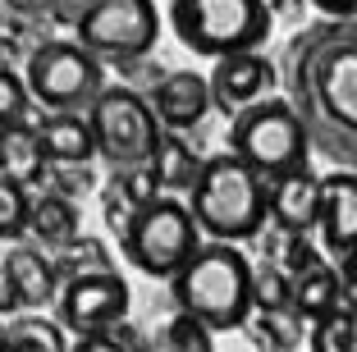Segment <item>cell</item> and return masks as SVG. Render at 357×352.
Listing matches in <instances>:
<instances>
[{
    "instance_id": "4316f807",
    "label": "cell",
    "mask_w": 357,
    "mask_h": 352,
    "mask_svg": "<svg viewBox=\"0 0 357 352\" xmlns=\"http://www.w3.org/2000/svg\"><path fill=\"white\" fill-rule=\"evenodd\" d=\"M252 311H294V280L275 261L252 266Z\"/></svg>"
},
{
    "instance_id": "d4e9b609",
    "label": "cell",
    "mask_w": 357,
    "mask_h": 352,
    "mask_svg": "<svg viewBox=\"0 0 357 352\" xmlns=\"http://www.w3.org/2000/svg\"><path fill=\"white\" fill-rule=\"evenodd\" d=\"M307 348L312 352H357V307H335L330 316L312 321L307 334Z\"/></svg>"
},
{
    "instance_id": "9c48e42d",
    "label": "cell",
    "mask_w": 357,
    "mask_h": 352,
    "mask_svg": "<svg viewBox=\"0 0 357 352\" xmlns=\"http://www.w3.org/2000/svg\"><path fill=\"white\" fill-rule=\"evenodd\" d=\"M160 37V14L151 0H87L74 42L96 60H142Z\"/></svg>"
},
{
    "instance_id": "52a82bcc",
    "label": "cell",
    "mask_w": 357,
    "mask_h": 352,
    "mask_svg": "<svg viewBox=\"0 0 357 352\" xmlns=\"http://www.w3.org/2000/svg\"><path fill=\"white\" fill-rule=\"evenodd\" d=\"M23 83H28L37 110L46 114H83L105 87V69L92 51L78 42L51 37L23 60Z\"/></svg>"
},
{
    "instance_id": "603a6c76",
    "label": "cell",
    "mask_w": 357,
    "mask_h": 352,
    "mask_svg": "<svg viewBox=\"0 0 357 352\" xmlns=\"http://www.w3.org/2000/svg\"><path fill=\"white\" fill-rule=\"evenodd\" d=\"M55 261V275L64 280H83V275H110L115 270V257H110V247H105L96 234H78V238H69L64 247L51 252Z\"/></svg>"
},
{
    "instance_id": "836d02e7",
    "label": "cell",
    "mask_w": 357,
    "mask_h": 352,
    "mask_svg": "<svg viewBox=\"0 0 357 352\" xmlns=\"http://www.w3.org/2000/svg\"><path fill=\"white\" fill-rule=\"evenodd\" d=\"M335 270H339V280H344V298H348V307H357V247H353V252H344Z\"/></svg>"
},
{
    "instance_id": "ac0fdd59",
    "label": "cell",
    "mask_w": 357,
    "mask_h": 352,
    "mask_svg": "<svg viewBox=\"0 0 357 352\" xmlns=\"http://www.w3.org/2000/svg\"><path fill=\"white\" fill-rule=\"evenodd\" d=\"M206 155L188 142V133H160V146L151 155V174H156V188L165 197H178V192H192Z\"/></svg>"
},
{
    "instance_id": "4fadbf2b",
    "label": "cell",
    "mask_w": 357,
    "mask_h": 352,
    "mask_svg": "<svg viewBox=\"0 0 357 352\" xmlns=\"http://www.w3.org/2000/svg\"><path fill=\"white\" fill-rule=\"evenodd\" d=\"M266 206L271 224L284 234H312L321 224V174L294 169V174L266 178Z\"/></svg>"
},
{
    "instance_id": "8fae6325",
    "label": "cell",
    "mask_w": 357,
    "mask_h": 352,
    "mask_svg": "<svg viewBox=\"0 0 357 352\" xmlns=\"http://www.w3.org/2000/svg\"><path fill=\"white\" fill-rule=\"evenodd\" d=\"M206 83H211V105H215V110L238 114V110H248V105L275 96L280 69H275L261 51H238V55L215 60V69H211Z\"/></svg>"
},
{
    "instance_id": "5bb4252c",
    "label": "cell",
    "mask_w": 357,
    "mask_h": 352,
    "mask_svg": "<svg viewBox=\"0 0 357 352\" xmlns=\"http://www.w3.org/2000/svg\"><path fill=\"white\" fill-rule=\"evenodd\" d=\"M321 243L326 252L344 257L357 247V174L335 169L321 178Z\"/></svg>"
},
{
    "instance_id": "7c38bea8",
    "label": "cell",
    "mask_w": 357,
    "mask_h": 352,
    "mask_svg": "<svg viewBox=\"0 0 357 352\" xmlns=\"http://www.w3.org/2000/svg\"><path fill=\"white\" fill-rule=\"evenodd\" d=\"M142 96H147L151 114H156V124L165 128V133H192V128L215 110V105H211V83L192 69L160 73L156 83H151V92H142Z\"/></svg>"
},
{
    "instance_id": "cb8c5ba5",
    "label": "cell",
    "mask_w": 357,
    "mask_h": 352,
    "mask_svg": "<svg viewBox=\"0 0 357 352\" xmlns=\"http://www.w3.org/2000/svg\"><path fill=\"white\" fill-rule=\"evenodd\" d=\"M303 325L307 321H298L294 311H252V316L243 321V334H248L261 352H298Z\"/></svg>"
},
{
    "instance_id": "277c9868",
    "label": "cell",
    "mask_w": 357,
    "mask_h": 352,
    "mask_svg": "<svg viewBox=\"0 0 357 352\" xmlns=\"http://www.w3.org/2000/svg\"><path fill=\"white\" fill-rule=\"evenodd\" d=\"M178 42L202 60L261 51L271 37V0H174L169 5Z\"/></svg>"
},
{
    "instance_id": "6da1fadb",
    "label": "cell",
    "mask_w": 357,
    "mask_h": 352,
    "mask_svg": "<svg viewBox=\"0 0 357 352\" xmlns=\"http://www.w3.org/2000/svg\"><path fill=\"white\" fill-rule=\"evenodd\" d=\"M280 83L312 151L357 174V19H321L303 28L284 51Z\"/></svg>"
},
{
    "instance_id": "83f0119b",
    "label": "cell",
    "mask_w": 357,
    "mask_h": 352,
    "mask_svg": "<svg viewBox=\"0 0 357 352\" xmlns=\"http://www.w3.org/2000/svg\"><path fill=\"white\" fill-rule=\"evenodd\" d=\"M275 266L289 275V280H298V275H307V270L326 266V252L316 247L307 234H284V229H275Z\"/></svg>"
},
{
    "instance_id": "d6986e66",
    "label": "cell",
    "mask_w": 357,
    "mask_h": 352,
    "mask_svg": "<svg viewBox=\"0 0 357 352\" xmlns=\"http://www.w3.org/2000/svg\"><path fill=\"white\" fill-rule=\"evenodd\" d=\"M28 234L37 247L55 252L64 247L69 238H78V201L69 197H55V192H32V206H28Z\"/></svg>"
},
{
    "instance_id": "5b68a950",
    "label": "cell",
    "mask_w": 357,
    "mask_h": 352,
    "mask_svg": "<svg viewBox=\"0 0 357 352\" xmlns=\"http://www.w3.org/2000/svg\"><path fill=\"white\" fill-rule=\"evenodd\" d=\"M229 151L238 155L248 169H257L261 178L294 174V169H307V160H312L307 128H303V119L294 114V105L284 101V96H266V101H257V105L234 114Z\"/></svg>"
},
{
    "instance_id": "e575fe53",
    "label": "cell",
    "mask_w": 357,
    "mask_h": 352,
    "mask_svg": "<svg viewBox=\"0 0 357 352\" xmlns=\"http://www.w3.org/2000/svg\"><path fill=\"white\" fill-rule=\"evenodd\" d=\"M326 19H357V0H312Z\"/></svg>"
},
{
    "instance_id": "2e32d148",
    "label": "cell",
    "mask_w": 357,
    "mask_h": 352,
    "mask_svg": "<svg viewBox=\"0 0 357 352\" xmlns=\"http://www.w3.org/2000/svg\"><path fill=\"white\" fill-rule=\"evenodd\" d=\"M32 128H37L46 160H55V165H92L96 160V137L87 114H42Z\"/></svg>"
},
{
    "instance_id": "4dcf8cb0",
    "label": "cell",
    "mask_w": 357,
    "mask_h": 352,
    "mask_svg": "<svg viewBox=\"0 0 357 352\" xmlns=\"http://www.w3.org/2000/svg\"><path fill=\"white\" fill-rule=\"evenodd\" d=\"M32 114H37V101H32L23 73L5 64L0 69V128L5 124H32Z\"/></svg>"
},
{
    "instance_id": "484cf974",
    "label": "cell",
    "mask_w": 357,
    "mask_h": 352,
    "mask_svg": "<svg viewBox=\"0 0 357 352\" xmlns=\"http://www.w3.org/2000/svg\"><path fill=\"white\" fill-rule=\"evenodd\" d=\"M151 352H215V339L202 321H192L188 311H174V321L151 339Z\"/></svg>"
},
{
    "instance_id": "44dd1931",
    "label": "cell",
    "mask_w": 357,
    "mask_h": 352,
    "mask_svg": "<svg viewBox=\"0 0 357 352\" xmlns=\"http://www.w3.org/2000/svg\"><path fill=\"white\" fill-rule=\"evenodd\" d=\"M0 352H69V339L46 311H19L0 325Z\"/></svg>"
},
{
    "instance_id": "30bf717a",
    "label": "cell",
    "mask_w": 357,
    "mask_h": 352,
    "mask_svg": "<svg viewBox=\"0 0 357 352\" xmlns=\"http://www.w3.org/2000/svg\"><path fill=\"white\" fill-rule=\"evenodd\" d=\"M133 293H128L124 275H83V280H64L60 298H55V321L69 334H96L110 330L115 321H128Z\"/></svg>"
},
{
    "instance_id": "ffe728a7",
    "label": "cell",
    "mask_w": 357,
    "mask_h": 352,
    "mask_svg": "<svg viewBox=\"0 0 357 352\" xmlns=\"http://www.w3.org/2000/svg\"><path fill=\"white\" fill-rule=\"evenodd\" d=\"M42 169H46V151L37 142V128L32 124H5L0 128V174L32 188L42 183Z\"/></svg>"
},
{
    "instance_id": "f546056e",
    "label": "cell",
    "mask_w": 357,
    "mask_h": 352,
    "mask_svg": "<svg viewBox=\"0 0 357 352\" xmlns=\"http://www.w3.org/2000/svg\"><path fill=\"white\" fill-rule=\"evenodd\" d=\"M69 352H151V339L137 325L115 321L110 330H96V334H78V343Z\"/></svg>"
},
{
    "instance_id": "d590c367",
    "label": "cell",
    "mask_w": 357,
    "mask_h": 352,
    "mask_svg": "<svg viewBox=\"0 0 357 352\" xmlns=\"http://www.w3.org/2000/svg\"><path fill=\"white\" fill-rule=\"evenodd\" d=\"M0 69H5V55H0Z\"/></svg>"
},
{
    "instance_id": "ba28073f",
    "label": "cell",
    "mask_w": 357,
    "mask_h": 352,
    "mask_svg": "<svg viewBox=\"0 0 357 352\" xmlns=\"http://www.w3.org/2000/svg\"><path fill=\"white\" fill-rule=\"evenodd\" d=\"M124 257L133 261L142 275L151 280H169L192 252L202 247V229L192 220L188 201L178 197H156L151 206H142L128 224V234L119 238Z\"/></svg>"
},
{
    "instance_id": "9a60e30c",
    "label": "cell",
    "mask_w": 357,
    "mask_h": 352,
    "mask_svg": "<svg viewBox=\"0 0 357 352\" xmlns=\"http://www.w3.org/2000/svg\"><path fill=\"white\" fill-rule=\"evenodd\" d=\"M5 266H10L14 284H19V298L28 311H51L55 298H60V275H55L51 252H42L37 243H10L5 252Z\"/></svg>"
},
{
    "instance_id": "3957f363",
    "label": "cell",
    "mask_w": 357,
    "mask_h": 352,
    "mask_svg": "<svg viewBox=\"0 0 357 352\" xmlns=\"http://www.w3.org/2000/svg\"><path fill=\"white\" fill-rule=\"evenodd\" d=\"M188 211L197 229L215 243H252L271 224L266 206V178L248 169L234 151L206 155L197 183L188 192Z\"/></svg>"
},
{
    "instance_id": "e0dca14e",
    "label": "cell",
    "mask_w": 357,
    "mask_h": 352,
    "mask_svg": "<svg viewBox=\"0 0 357 352\" xmlns=\"http://www.w3.org/2000/svg\"><path fill=\"white\" fill-rule=\"evenodd\" d=\"M156 197H165L156 188V174L151 165L142 169H110V188H105V224L115 229V238H124L133 215L142 206H151Z\"/></svg>"
},
{
    "instance_id": "7402d4cb",
    "label": "cell",
    "mask_w": 357,
    "mask_h": 352,
    "mask_svg": "<svg viewBox=\"0 0 357 352\" xmlns=\"http://www.w3.org/2000/svg\"><path fill=\"white\" fill-rule=\"evenodd\" d=\"M344 280H339V270L330 266H316L307 270V275H298L294 280V316L298 321H321V316H330L335 307H344Z\"/></svg>"
},
{
    "instance_id": "f1b7e54d",
    "label": "cell",
    "mask_w": 357,
    "mask_h": 352,
    "mask_svg": "<svg viewBox=\"0 0 357 352\" xmlns=\"http://www.w3.org/2000/svg\"><path fill=\"white\" fill-rule=\"evenodd\" d=\"M28 206H32L28 188L0 174V243H23L28 238Z\"/></svg>"
},
{
    "instance_id": "7a4b0ae2",
    "label": "cell",
    "mask_w": 357,
    "mask_h": 352,
    "mask_svg": "<svg viewBox=\"0 0 357 352\" xmlns=\"http://www.w3.org/2000/svg\"><path fill=\"white\" fill-rule=\"evenodd\" d=\"M169 298L211 334L243 330L252 316V261L238 252V243L211 238L169 275Z\"/></svg>"
},
{
    "instance_id": "d6a6232c",
    "label": "cell",
    "mask_w": 357,
    "mask_h": 352,
    "mask_svg": "<svg viewBox=\"0 0 357 352\" xmlns=\"http://www.w3.org/2000/svg\"><path fill=\"white\" fill-rule=\"evenodd\" d=\"M19 311H28V307H23V298H19V284H14L10 266L0 261V321H10V316H19Z\"/></svg>"
},
{
    "instance_id": "1f68e13d",
    "label": "cell",
    "mask_w": 357,
    "mask_h": 352,
    "mask_svg": "<svg viewBox=\"0 0 357 352\" xmlns=\"http://www.w3.org/2000/svg\"><path fill=\"white\" fill-rule=\"evenodd\" d=\"M96 188V174L92 165H55V160H46L42 169V183L32 188V192H55V197H83V192H92Z\"/></svg>"
},
{
    "instance_id": "8992f818",
    "label": "cell",
    "mask_w": 357,
    "mask_h": 352,
    "mask_svg": "<svg viewBox=\"0 0 357 352\" xmlns=\"http://www.w3.org/2000/svg\"><path fill=\"white\" fill-rule=\"evenodd\" d=\"M83 114H87V124H92L96 155H101L110 169H142V165H151V155H156L165 128L156 124L147 96L137 92V87L105 83Z\"/></svg>"
}]
</instances>
